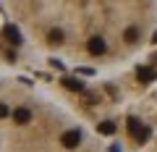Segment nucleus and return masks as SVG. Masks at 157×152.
<instances>
[{"label": "nucleus", "instance_id": "3", "mask_svg": "<svg viewBox=\"0 0 157 152\" xmlns=\"http://www.w3.org/2000/svg\"><path fill=\"white\" fill-rule=\"evenodd\" d=\"M147 152H157V134H155V139L149 142V147H147Z\"/></svg>", "mask_w": 157, "mask_h": 152}, {"label": "nucleus", "instance_id": "1", "mask_svg": "<svg viewBox=\"0 0 157 152\" xmlns=\"http://www.w3.org/2000/svg\"><path fill=\"white\" fill-rule=\"evenodd\" d=\"M32 42L73 63H121L147 45L155 3H11Z\"/></svg>", "mask_w": 157, "mask_h": 152}, {"label": "nucleus", "instance_id": "2", "mask_svg": "<svg viewBox=\"0 0 157 152\" xmlns=\"http://www.w3.org/2000/svg\"><path fill=\"white\" fill-rule=\"evenodd\" d=\"M0 152H107L81 121L34 87L0 76Z\"/></svg>", "mask_w": 157, "mask_h": 152}]
</instances>
